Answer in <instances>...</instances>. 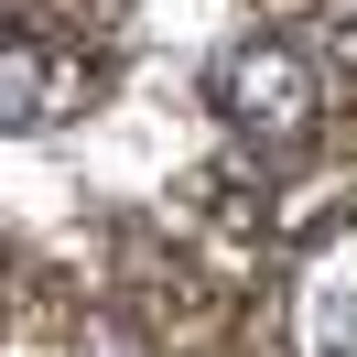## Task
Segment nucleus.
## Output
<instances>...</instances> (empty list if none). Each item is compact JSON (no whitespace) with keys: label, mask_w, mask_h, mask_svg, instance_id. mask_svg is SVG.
<instances>
[{"label":"nucleus","mask_w":357,"mask_h":357,"mask_svg":"<svg viewBox=\"0 0 357 357\" xmlns=\"http://www.w3.org/2000/svg\"><path fill=\"white\" fill-rule=\"evenodd\" d=\"M217 98H227V119H238L260 152H292V141L314 130V66L292 44H238L227 76H217Z\"/></svg>","instance_id":"obj_1"},{"label":"nucleus","mask_w":357,"mask_h":357,"mask_svg":"<svg viewBox=\"0 0 357 357\" xmlns=\"http://www.w3.org/2000/svg\"><path fill=\"white\" fill-rule=\"evenodd\" d=\"M303 347L314 357H347L357 347V238H335L325 260L303 271Z\"/></svg>","instance_id":"obj_2"},{"label":"nucleus","mask_w":357,"mask_h":357,"mask_svg":"<svg viewBox=\"0 0 357 357\" xmlns=\"http://www.w3.org/2000/svg\"><path fill=\"white\" fill-rule=\"evenodd\" d=\"M66 87H87V76H66L44 44H11V66H0V98H11V119H54V109H66Z\"/></svg>","instance_id":"obj_3"},{"label":"nucleus","mask_w":357,"mask_h":357,"mask_svg":"<svg viewBox=\"0 0 357 357\" xmlns=\"http://www.w3.org/2000/svg\"><path fill=\"white\" fill-rule=\"evenodd\" d=\"M347 357H357V347H347Z\"/></svg>","instance_id":"obj_4"}]
</instances>
